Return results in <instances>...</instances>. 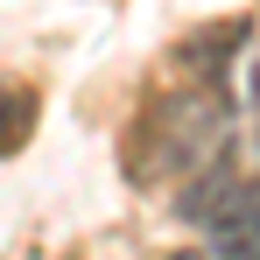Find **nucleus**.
Here are the masks:
<instances>
[{"instance_id": "nucleus-2", "label": "nucleus", "mask_w": 260, "mask_h": 260, "mask_svg": "<svg viewBox=\"0 0 260 260\" xmlns=\"http://www.w3.org/2000/svg\"><path fill=\"white\" fill-rule=\"evenodd\" d=\"M246 183H253V176L232 169V155H225V162H211V169H197V176H183V190H176L183 225H204V232H211L218 218L239 204V190H246Z\"/></svg>"}, {"instance_id": "nucleus-4", "label": "nucleus", "mask_w": 260, "mask_h": 260, "mask_svg": "<svg viewBox=\"0 0 260 260\" xmlns=\"http://www.w3.org/2000/svg\"><path fill=\"white\" fill-rule=\"evenodd\" d=\"M169 260H211V253H197V246H183V253H169Z\"/></svg>"}, {"instance_id": "nucleus-1", "label": "nucleus", "mask_w": 260, "mask_h": 260, "mask_svg": "<svg viewBox=\"0 0 260 260\" xmlns=\"http://www.w3.org/2000/svg\"><path fill=\"white\" fill-rule=\"evenodd\" d=\"M232 106L218 85H197V91H176L162 99L155 113H141V134H134V162L141 176H197L232 155Z\"/></svg>"}, {"instance_id": "nucleus-3", "label": "nucleus", "mask_w": 260, "mask_h": 260, "mask_svg": "<svg viewBox=\"0 0 260 260\" xmlns=\"http://www.w3.org/2000/svg\"><path fill=\"white\" fill-rule=\"evenodd\" d=\"M211 260H260V176L239 190V204L211 225Z\"/></svg>"}]
</instances>
